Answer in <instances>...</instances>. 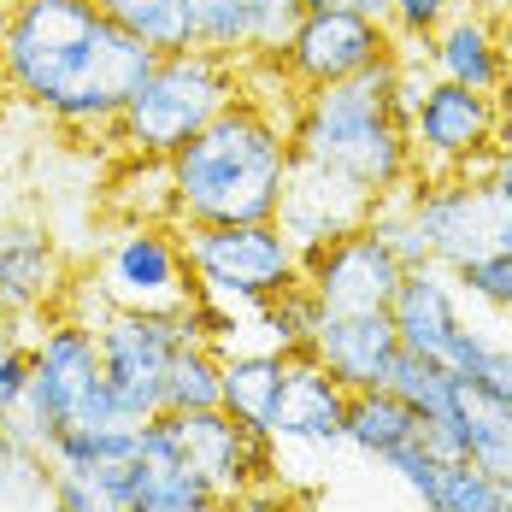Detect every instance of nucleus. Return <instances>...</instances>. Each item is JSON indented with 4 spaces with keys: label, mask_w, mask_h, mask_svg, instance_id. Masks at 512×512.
<instances>
[{
    "label": "nucleus",
    "mask_w": 512,
    "mask_h": 512,
    "mask_svg": "<svg viewBox=\"0 0 512 512\" xmlns=\"http://www.w3.org/2000/svg\"><path fill=\"white\" fill-rule=\"evenodd\" d=\"M465 460L512 483V407L465 389Z\"/></svg>",
    "instance_id": "26"
},
{
    "label": "nucleus",
    "mask_w": 512,
    "mask_h": 512,
    "mask_svg": "<svg viewBox=\"0 0 512 512\" xmlns=\"http://www.w3.org/2000/svg\"><path fill=\"white\" fill-rule=\"evenodd\" d=\"M154 59L101 0H12L0 18V83L65 130H112Z\"/></svg>",
    "instance_id": "1"
},
{
    "label": "nucleus",
    "mask_w": 512,
    "mask_h": 512,
    "mask_svg": "<svg viewBox=\"0 0 512 512\" xmlns=\"http://www.w3.org/2000/svg\"><path fill=\"white\" fill-rule=\"evenodd\" d=\"M6 324H12V318H0V330H6Z\"/></svg>",
    "instance_id": "43"
},
{
    "label": "nucleus",
    "mask_w": 512,
    "mask_h": 512,
    "mask_svg": "<svg viewBox=\"0 0 512 512\" xmlns=\"http://www.w3.org/2000/svg\"><path fill=\"white\" fill-rule=\"evenodd\" d=\"M101 12L124 30V36H136L142 48H154V53L195 48L189 0H101Z\"/></svg>",
    "instance_id": "25"
},
{
    "label": "nucleus",
    "mask_w": 512,
    "mask_h": 512,
    "mask_svg": "<svg viewBox=\"0 0 512 512\" xmlns=\"http://www.w3.org/2000/svg\"><path fill=\"white\" fill-rule=\"evenodd\" d=\"M283 371H289V354H277V348H230L224 354V412L265 442H271V418L283 401Z\"/></svg>",
    "instance_id": "20"
},
{
    "label": "nucleus",
    "mask_w": 512,
    "mask_h": 512,
    "mask_svg": "<svg viewBox=\"0 0 512 512\" xmlns=\"http://www.w3.org/2000/svg\"><path fill=\"white\" fill-rule=\"evenodd\" d=\"M407 265L389 254L371 230L336 236L330 248L301 259V289L318 312H389Z\"/></svg>",
    "instance_id": "12"
},
{
    "label": "nucleus",
    "mask_w": 512,
    "mask_h": 512,
    "mask_svg": "<svg viewBox=\"0 0 512 512\" xmlns=\"http://www.w3.org/2000/svg\"><path fill=\"white\" fill-rule=\"evenodd\" d=\"M389 71H395V48L348 83L307 89L289 118L295 159H312V165L348 177L377 201L401 195L412 183V142L389 112Z\"/></svg>",
    "instance_id": "3"
},
{
    "label": "nucleus",
    "mask_w": 512,
    "mask_h": 512,
    "mask_svg": "<svg viewBox=\"0 0 512 512\" xmlns=\"http://www.w3.org/2000/svg\"><path fill=\"white\" fill-rule=\"evenodd\" d=\"M154 512H230L224 501H212V495H195V501H177V507H154Z\"/></svg>",
    "instance_id": "40"
},
{
    "label": "nucleus",
    "mask_w": 512,
    "mask_h": 512,
    "mask_svg": "<svg viewBox=\"0 0 512 512\" xmlns=\"http://www.w3.org/2000/svg\"><path fill=\"white\" fill-rule=\"evenodd\" d=\"M206 407H224V354L201 336H189L171 359V371H165V407L159 412H206Z\"/></svg>",
    "instance_id": "24"
},
{
    "label": "nucleus",
    "mask_w": 512,
    "mask_h": 512,
    "mask_svg": "<svg viewBox=\"0 0 512 512\" xmlns=\"http://www.w3.org/2000/svg\"><path fill=\"white\" fill-rule=\"evenodd\" d=\"M395 48L383 18H365L348 6H307L295 18V30L283 36L277 59H265L289 89H324V83H348L359 71H371L383 53Z\"/></svg>",
    "instance_id": "9"
},
{
    "label": "nucleus",
    "mask_w": 512,
    "mask_h": 512,
    "mask_svg": "<svg viewBox=\"0 0 512 512\" xmlns=\"http://www.w3.org/2000/svg\"><path fill=\"white\" fill-rule=\"evenodd\" d=\"M53 312H59V318H71V324H83V330H101L118 307L106 301V289L95 283V271H77V277H65V289H59Z\"/></svg>",
    "instance_id": "34"
},
{
    "label": "nucleus",
    "mask_w": 512,
    "mask_h": 512,
    "mask_svg": "<svg viewBox=\"0 0 512 512\" xmlns=\"http://www.w3.org/2000/svg\"><path fill=\"white\" fill-rule=\"evenodd\" d=\"M48 512H136V454L83 471H53Z\"/></svg>",
    "instance_id": "23"
},
{
    "label": "nucleus",
    "mask_w": 512,
    "mask_h": 512,
    "mask_svg": "<svg viewBox=\"0 0 512 512\" xmlns=\"http://www.w3.org/2000/svg\"><path fill=\"white\" fill-rule=\"evenodd\" d=\"M106 206L118 212V224H177V189H171V159L130 154L112 183H106Z\"/></svg>",
    "instance_id": "22"
},
{
    "label": "nucleus",
    "mask_w": 512,
    "mask_h": 512,
    "mask_svg": "<svg viewBox=\"0 0 512 512\" xmlns=\"http://www.w3.org/2000/svg\"><path fill=\"white\" fill-rule=\"evenodd\" d=\"M195 295L254 324V312L301 283V248L283 236L277 218L254 224H177Z\"/></svg>",
    "instance_id": "5"
},
{
    "label": "nucleus",
    "mask_w": 512,
    "mask_h": 512,
    "mask_svg": "<svg viewBox=\"0 0 512 512\" xmlns=\"http://www.w3.org/2000/svg\"><path fill=\"white\" fill-rule=\"evenodd\" d=\"M307 12V0H254V59H277L283 36L295 30V18ZM248 59V65H254Z\"/></svg>",
    "instance_id": "36"
},
{
    "label": "nucleus",
    "mask_w": 512,
    "mask_h": 512,
    "mask_svg": "<svg viewBox=\"0 0 512 512\" xmlns=\"http://www.w3.org/2000/svg\"><path fill=\"white\" fill-rule=\"evenodd\" d=\"M371 206H377V195H365L359 183L324 171V165H312V159H295L289 165V183H283V201H277V224L301 248V259H307L318 248H330L336 236L365 230Z\"/></svg>",
    "instance_id": "14"
},
{
    "label": "nucleus",
    "mask_w": 512,
    "mask_h": 512,
    "mask_svg": "<svg viewBox=\"0 0 512 512\" xmlns=\"http://www.w3.org/2000/svg\"><path fill=\"white\" fill-rule=\"evenodd\" d=\"M242 95H248V65H236L224 53H206V48L159 53L154 71L136 83V95L112 118V136H118L124 154L171 159L195 130H206L224 106H236Z\"/></svg>",
    "instance_id": "4"
},
{
    "label": "nucleus",
    "mask_w": 512,
    "mask_h": 512,
    "mask_svg": "<svg viewBox=\"0 0 512 512\" xmlns=\"http://www.w3.org/2000/svg\"><path fill=\"white\" fill-rule=\"evenodd\" d=\"M95 283L118 312H183L195 307V277L177 224H118L95 254Z\"/></svg>",
    "instance_id": "8"
},
{
    "label": "nucleus",
    "mask_w": 512,
    "mask_h": 512,
    "mask_svg": "<svg viewBox=\"0 0 512 512\" xmlns=\"http://www.w3.org/2000/svg\"><path fill=\"white\" fill-rule=\"evenodd\" d=\"M412 442H424V424H418V412H412L401 395H389V389H359V395H348L342 448L389 465L401 448H412Z\"/></svg>",
    "instance_id": "21"
},
{
    "label": "nucleus",
    "mask_w": 512,
    "mask_h": 512,
    "mask_svg": "<svg viewBox=\"0 0 512 512\" xmlns=\"http://www.w3.org/2000/svg\"><path fill=\"white\" fill-rule=\"evenodd\" d=\"M460 6H465V0H389L383 24H389V36H395V42H430V36H436Z\"/></svg>",
    "instance_id": "32"
},
{
    "label": "nucleus",
    "mask_w": 512,
    "mask_h": 512,
    "mask_svg": "<svg viewBox=\"0 0 512 512\" xmlns=\"http://www.w3.org/2000/svg\"><path fill=\"white\" fill-rule=\"evenodd\" d=\"M195 48L224 53L236 65L254 59V0H189Z\"/></svg>",
    "instance_id": "27"
},
{
    "label": "nucleus",
    "mask_w": 512,
    "mask_h": 512,
    "mask_svg": "<svg viewBox=\"0 0 512 512\" xmlns=\"http://www.w3.org/2000/svg\"><path fill=\"white\" fill-rule=\"evenodd\" d=\"M507 136H512V101H507Z\"/></svg>",
    "instance_id": "42"
},
{
    "label": "nucleus",
    "mask_w": 512,
    "mask_h": 512,
    "mask_svg": "<svg viewBox=\"0 0 512 512\" xmlns=\"http://www.w3.org/2000/svg\"><path fill=\"white\" fill-rule=\"evenodd\" d=\"M342 418H348V389L312 354H289L283 401L271 418V448H312V454L342 448Z\"/></svg>",
    "instance_id": "18"
},
{
    "label": "nucleus",
    "mask_w": 512,
    "mask_h": 512,
    "mask_svg": "<svg viewBox=\"0 0 512 512\" xmlns=\"http://www.w3.org/2000/svg\"><path fill=\"white\" fill-rule=\"evenodd\" d=\"M365 230L389 248V254L401 259V265H430V248H424V230H418V218L407 212L401 195H383V201L371 206V218H365Z\"/></svg>",
    "instance_id": "31"
},
{
    "label": "nucleus",
    "mask_w": 512,
    "mask_h": 512,
    "mask_svg": "<svg viewBox=\"0 0 512 512\" xmlns=\"http://www.w3.org/2000/svg\"><path fill=\"white\" fill-rule=\"evenodd\" d=\"M307 354L348 395H359V389H383L389 383V365L401 359V342H395L389 312H318Z\"/></svg>",
    "instance_id": "15"
},
{
    "label": "nucleus",
    "mask_w": 512,
    "mask_h": 512,
    "mask_svg": "<svg viewBox=\"0 0 512 512\" xmlns=\"http://www.w3.org/2000/svg\"><path fill=\"white\" fill-rule=\"evenodd\" d=\"M424 512H512V483L477 471L471 460H442L430 442H412L383 465Z\"/></svg>",
    "instance_id": "17"
},
{
    "label": "nucleus",
    "mask_w": 512,
    "mask_h": 512,
    "mask_svg": "<svg viewBox=\"0 0 512 512\" xmlns=\"http://www.w3.org/2000/svg\"><path fill=\"white\" fill-rule=\"evenodd\" d=\"M30 395V336L24 330H0V418L12 407H24Z\"/></svg>",
    "instance_id": "35"
},
{
    "label": "nucleus",
    "mask_w": 512,
    "mask_h": 512,
    "mask_svg": "<svg viewBox=\"0 0 512 512\" xmlns=\"http://www.w3.org/2000/svg\"><path fill=\"white\" fill-rule=\"evenodd\" d=\"M295 512H342V507H330V501H318V495H301V501H295Z\"/></svg>",
    "instance_id": "41"
},
{
    "label": "nucleus",
    "mask_w": 512,
    "mask_h": 512,
    "mask_svg": "<svg viewBox=\"0 0 512 512\" xmlns=\"http://www.w3.org/2000/svg\"><path fill=\"white\" fill-rule=\"evenodd\" d=\"M471 301L460 295L454 271L442 265H412L389 301V324H395V342L401 354H418V359H436L448 365L454 377L465 383V365L477 359V348L489 342V330L471 318Z\"/></svg>",
    "instance_id": "11"
},
{
    "label": "nucleus",
    "mask_w": 512,
    "mask_h": 512,
    "mask_svg": "<svg viewBox=\"0 0 512 512\" xmlns=\"http://www.w3.org/2000/svg\"><path fill=\"white\" fill-rule=\"evenodd\" d=\"M489 183H495V189L512 201V136L495 148V159H489Z\"/></svg>",
    "instance_id": "38"
},
{
    "label": "nucleus",
    "mask_w": 512,
    "mask_h": 512,
    "mask_svg": "<svg viewBox=\"0 0 512 512\" xmlns=\"http://www.w3.org/2000/svg\"><path fill=\"white\" fill-rule=\"evenodd\" d=\"M295 501H301V495H289L277 477H265V483H254L242 501H230V512H295Z\"/></svg>",
    "instance_id": "37"
},
{
    "label": "nucleus",
    "mask_w": 512,
    "mask_h": 512,
    "mask_svg": "<svg viewBox=\"0 0 512 512\" xmlns=\"http://www.w3.org/2000/svg\"><path fill=\"white\" fill-rule=\"evenodd\" d=\"M189 336H195L189 330V307L183 312H112L95 330L106 389L118 395V407L130 412L136 424L165 407V371H171V359H177V348Z\"/></svg>",
    "instance_id": "10"
},
{
    "label": "nucleus",
    "mask_w": 512,
    "mask_h": 512,
    "mask_svg": "<svg viewBox=\"0 0 512 512\" xmlns=\"http://www.w3.org/2000/svg\"><path fill=\"white\" fill-rule=\"evenodd\" d=\"M65 254L36 218L0 224V318H42L65 289Z\"/></svg>",
    "instance_id": "19"
},
{
    "label": "nucleus",
    "mask_w": 512,
    "mask_h": 512,
    "mask_svg": "<svg viewBox=\"0 0 512 512\" xmlns=\"http://www.w3.org/2000/svg\"><path fill=\"white\" fill-rule=\"evenodd\" d=\"M289 165H295L289 118L248 89L242 101L224 106L206 130H195L171 154L177 224H254V218H277Z\"/></svg>",
    "instance_id": "2"
},
{
    "label": "nucleus",
    "mask_w": 512,
    "mask_h": 512,
    "mask_svg": "<svg viewBox=\"0 0 512 512\" xmlns=\"http://www.w3.org/2000/svg\"><path fill=\"white\" fill-rule=\"evenodd\" d=\"M407 142L412 177H489V159L507 142V101L436 77L412 112Z\"/></svg>",
    "instance_id": "7"
},
{
    "label": "nucleus",
    "mask_w": 512,
    "mask_h": 512,
    "mask_svg": "<svg viewBox=\"0 0 512 512\" xmlns=\"http://www.w3.org/2000/svg\"><path fill=\"white\" fill-rule=\"evenodd\" d=\"M307 6H348V12H365V18H383L389 0H307Z\"/></svg>",
    "instance_id": "39"
},
{
    "label": "nucleus",
    "mask_w": 512,
    "mask_h": 512,
    "mask_svg": "<svg viewBox=\"0 0 512 512\" xmlns=\"http://www.w3.org/2000/svg\"><path fill=\"white\" fill-rule=\"evenodd\" d=\"M424 65L430 77L442 83H465V89H483V95H501L507 101L512 89V48H507V30L477 12V6H460L430 42H424Z\"/></svg>",
    "instance_id": "16"
},
{
    "label": "nucleus",
    "mask_w": 512,
    "mask_h": 512,
    "mask_svg": "<svg viewBox=\"0 0 512 512\" xmlns=\"http://www.w3.org/2000/svg\"><path fill=\"white\" fill-rule=\"evenodd\" d=\"M177 436H183V460L201 477L206 495H218L224 507L242 501L254 483L277 477V460H271V442L254 436L248 424H236L224 407L206 412H177Z\"/></svg>",
    "instance_id": "13"
},
{
    "label": "nucleus",
    "mask_w": 512,
    "mask_h": 512,
    "mask_svg": "<svg viewBox=\"0 0 512 512\" xmlns=\"http://www.w3.org/2000/svg\"><path fill=\"white\" fill-rule=\"evenodd\" d=\"M465 389H477V395H489V401L512 407V342L507 336L489 330V342H483L477 359L465 365Z\"/></svg>",
    "instance_id": "33"
},
{
    "label": "nucleus",
    "mask_w": 512,
    "mask_h": 512,
    "mask_svg": "<svg viewBox=\"0 0 512 512\" xmlns=\"http://www.w3.org/2000/svg\"><path fill=\"white\" fill-rule=\"evenodd\" d=\"M48 477V454H30L0 430V512L48 507Z\"/></svg>",
    "instance_id": "29"
},
{
    "label": "nucleus",
    "mask_w": 512,
    "mask_h": 512,
    "mask_svg": "<svg viewBox=\"0 0 512 512\" xmlns=\"http://www.w3.org/2000/svg\"><path fill=\"white\" fill-rule=\"evenodd\" d=\"M454 283H460V295L471 301V307H483L489 318L512 324V248H501V254H489V259H477V265H465V271H454Z\"/></svg>",
    "instance_id": "30"
},
{
    "label": "nucleus",
    "mask_w": 512,
    "mask_h": 512,
    "mask_svg": "<svg viewBox=\"0 0 512 512\" xmlns=\"http://www.w3.org/2000/svg\"><path fill=\"white\" fill-rule=\"evenodd\" d=\"M312 324H318V307H312V295L295 283L289 295H277V301H265L254 312V348H277V354H307L312 342Z\"/></svg>",
    "instance_id": "28"
},
{
    "label": "nucleus",
    "mask_w": 512,
    "mask_h": 512,
    "mask_svg": "<svg viewBox=\"0 0 512 512\" xmlns=\"http://www.w3.org/2000/svg\"><path fill=\"white\" fill-rule=\"evenodd\" d=\"M401 201L424 230L430 265L442 271H465L512 248V201L489 177H412Z\"/></svg>",
    "instance_id": "6"
}]
</instances>
